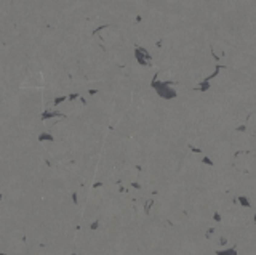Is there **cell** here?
Wrapping results in <instances>:
<instances>
[{
  "label": "cell",
  "instance_id": "cell-1",
  "mask_svg": "<svg viewBox=\"0 0 256 255\" xmlns=\"http://www.w3.org/2000/svg\"><path fill=\"white\" fill-rule=\"evenodd\" d=\"M216 255H238V252L235 247H227L222 250H216Z\"/></svg>",
  "mask_w": 256,
  "mask_h": 255
},
{
  "label": "cell",
  "instance_id": "cell-2",
  "mask_svg": "<svg viewBox=\"0 0 256 255\" xmlns=\"http://www.w3.org/2000/svg\"><path fill=\"white\" fill-rule=\"evenodd\" d=\"M237 202L240 204L242 207H245V209H250V207H251V202H250V199H248L247 196H238V197H237Z\"/></svg>",
  "mask_w": 256,
  "mask_h": 255
},
{
  "label": "cell",
  "instance_id": "cell-3",
  "mask_svg": "<svg viewBox=\"0 0 256 255\" xmlns=\"http://www.w3.org/2000/svg\"><path fill=\"white\" fill-rule=\"evenodd\" d=\"M203 162L207 164V165H213V162H211V159H210V157H203Z\"/></svg>",
  "mask_w": 256,
  "mask_h": 255
},
{
  "label": "cell",
  "instance_id": "cell-4",
  "mask_svg": "<svg viewBox=\"0 0 256 255\" xmlns=\"http://www.w3.org/2000/svg\"><path fill=\"white\" fill-rule=\"evenodd\" d=\"M213 218H215V222H221V215H219L218 212H216V213L213 215Z\"/></svg>",
  "mask_w": 256,
  "mask_h": 255
},
{
  "label": "cell",
  "instance_id": "cell-5",
  "mask_svg": "<svg viewBox=\"0 0 256 255\" xmlns=\"http://www.w3.org/2000/svg\"><path fill=\"white\" fill-rule=\"evenodd\" d=\"M219 242H221V246H226V244H227V239H226V237H221Z\"/></svg>",
  "mask_w": 256,
  "mask_h": 255
},
{
  "label": "cell",
  "instance_id": "cell-6",
  "mask_svg": "<svg viewBox=\"0 0 256 255\" xmlns=\"http://www.w3.org/2000/svg\"><path fill=\"white\" fill-rule=\"evenodd\" d=\"M253 220H254V223H256V215H254V217H253Z\"/></svg>",
  "mask_w": 256,
  "mask_h": 255
}]
</instances>
